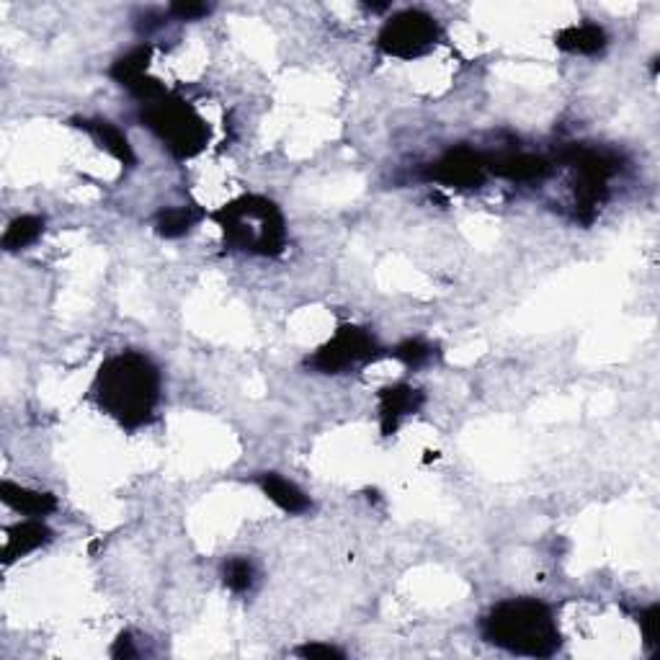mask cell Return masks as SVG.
<instances>
[{
  "label": "cell",
  "instance_id": "6da1fadb",
  "mask_svg": "<svg viewBox=\"0 0 660 660\" xmlns=\"http://www.w3.org/2000/svg\"><path fill=\"white\" fill-rule=\"evenodd\" d=\"M91 392L109 418L135 431L153 421L161 403V369L140 351H122L101 364Z\"/></svg>",
  "mask_w": 660,
  "mask_h": 660
},
{
  "label": "cell",
  "instance_id": "7a4b0ae2",
  "mask_svg": "<svg viewBox=\"0 0 660 660\" xmlns=\"http://www.w3.org/2000/svg\"><path fill=\"white\" fill-rule=\"evenodd\" d=\"M480 635L495 648L526 658H553L562 645L555 611L540 598H508L480 622Z\"/></svg>",
  "mask_w": 660,
  "mask_h": 660
},
{
  "label": "cell",
  "instance_id": "3957f363",
  "mask_svg": "<svg viewBox=\"0 0 660 660\" xmlns=\"http://www.w3.org/2000/svg\"><path fill=\"white\" fill-rule=\"evenodd\" d=\"M212 219L223 227L225 245L251 256L277 258L287 248V219L268 196L245 194L219 206Z\"/></svg>",
  "mask_w": 660,
  "mask_h": 660
},
{
  "label": "cell",
  "instance_id": "277c9868",
  "mask_svg": "<svg viewBox=\"0 0 660 660\" xmlns=\"http://www.w3.org/2000/svg\"><path fill=\"white\" fill-rule=\"evenodd\" d=\"M140 122L163 142V148L176 161H191L210 142V124L181 96L165 93L157 101L144 103Z\"/></svg>",
  "mask_w": 660,
  "mask_h": 660
},
{
  "label": "cell",
  "instance_id": "5b68a950",
  "mask_svg": "<svg viewBox=\"0 0 660 660\" xmlns=\"http://www.w3.org/2000/svg\"><path fill=\"white\" fill-rule=\"evenodd\" d=\"M439 39H442V26L431 13L421 9H405L384 21L380 34H377V47L388 58L416 60L431 52Z\"/></svg>",
  "mask_w": 660,
  "mask_h": 660
},
{
  "label": "cell",
  "instance_id": "8992f818",
  "mask_svg": "<svg viewBox=\"0 0 660 660\" xmlns=\"http://www.w3.org/2000/svg\"><path fill=\"white\" fill-rule=\"evenodd\" d=\"M382 356L380 343L367 328L341 326L333 339L322 343L307 359V367L318 375H346V371L377 361Z\"/></svg>",
  "mask_w": 660,
  "mask_h": 660
},
{
  "label": "cell",
  "instance_id": "52a82bcc",
  "mask_svg": "<svg viewBox=\"0 0 660 660\" xmlns=\"http://www.w3.org/2000/svg\"><path fill=\"white\" fill-rule=\"evenodd\" d=\"M487 176H491L487 155L480 153V150L465 148V144L446 150L439 161H433L426 168V178L444 186H454V189H478V186L485 183Z\"/></svg>",
  "mask_w": 660,
  "mask_h": 660
},
{
  "label": "cell",
  "instance_id": "ba28073f",
  "mask_svg": "<svg viewBox=\"0 0 660 660\" xmlns=\"http://www.w3.org/2000/svg\"><path fill=\"white\" fill-rule=\"evenodd\" d=\"M426 395L423 390L412 388L408 382L388 384L377 392V405H380V429L382 436H392L408 416H416L423 408Z\"/></svg>",
  "mask_w": 660,
  "mask_h": 660
},
{
  "label": "cell",
  "instance_id": "9c48e42d",
  "mask_svg": "<svg viewBox=\"0 0 660 660\" xmlns=\"http://www.w3.org/2000/svg\"><path fill=\"white\" fill-rule=\"evenodd\" d=\"M487 170H491L493 176L506 178V181L532 183L553 174V163H549L547 157L532 153H504L487 155Z\"/></svg>",
  "mask_w": 660,
  "mask_h": 660
},
{
  "label": "cell",
  "instance_id": "30bf717a",
  "mask_svg": "<svg viewBox=\"0 0 660 660\" xmlns=\"http://www.w3.org/2000/svg\"><path fill=\"white\" fill-rule=\"evenodd\" d=\"M555 47L566 54H575V58H594L609 47V34L601 24L581 21V24H570L557 31Z\"/></svg>",
  "mask_w": 660,
  "mask_h": 660
},
{
  "label": "cell",
  "instance_id": "8fae6325",
  "mask_svg": "<svg viewBox=\"0 0 660 660\" xmlns=\"http://www.w3.org/2000/svg\"><path fill=\"white\" fill-rule=\"evenodd\" d=\"M50 542H52V529L41 519L18 521V524H13L9 532H5L3 562L5 566H11V562L21 560V557L37 553L39 547L50 545Z\"/></svg>",
  "mask_w": 660,
  "mask_h": 660
},
{
  "label": "cell",
  "instance_id": "7c38bea8",
  "mask_svg": "<svg viewBox=\"0 0 660 660\" xmlns=\"http://www.w3.org/2000/svg\"><path fill=\"white\" fill-rule=\"evenodd\" d=\"M258 487H261V493H264L274 506L281 508V511L289 513V516H302V513H307L309 508H313V500H309V495L302 491L297 483L281 478L279 472L258 474Z\"/></svg>",
  "mask_w": 660,
  "mask_h": 660
},
{
  "label": "cell",
  "instance_id": "4fadbf2b",
  "mask_svg": "<svg viewBox=\"0 0 660 660\" xmlns=\"http://www.w3.org/2000/svg\"><path fill=\"white\" fill-rule=\"evenodd\" d=\"M0 500L5 506L13 508V511L21 516H29V519H45L58 511V498L52 493L45 491H31V487H21L11 480H3L0 483Z\"/></svg>",
  "mask_w": 660,
  "mask_h": 660
},
{
  "label": "cell",
  "instance_id": "5bb4252c",
  "mask_svg": "<svg viewBox=\"0 0 660 660\" xmlns=\"http://www.w3.org/2000/svg\"><path fill=\"white\" fill-rule=\"evenodd\" d=\"M75 127L86 129V132L91 135L96 142H99L101 150H106L114 161L127 165V168L137 163L132 144H129L127 135H124L116 124L106 122V119H75Z\"/></svg>",
  "mask_w": 660,
  "mask_h": 660
},
{
  "label": "cell",
  "instance_id": "9a60e30c",
  "mask_svg": "<svg viewBox=\"0 0 660 660\" xmlns=\"http://www.w3.org/2000/svg\"><path fill=\"white\" fill-rule=\"evenodd\" d=\"M150 60H153V45H137L114 62L109 75H112V78L119 82L122 88H127L129 91L137 80H142L144 75H148Z\"/></svg>",
  "mask_w": 660,
  "mask_h": 660
},
{
  "label": "cell",
  "instance_id": "2e32d148",
  "mask_svg": "<svg viewBox=\"0 0 660 660\" xmlns=\"http://www.w3.org/2000/svg\"><path fill=\"white\" fill-rule=\"evenodd\" d=\"M41 236H45V217L21 215L5 227L3 238H0V245H3V251L18 253L37 243Z\"/></svg>",
  "mask_w": 660,
  "mask_h": 660
},
{
  "label": "cell",
  "instance_id": "e0dca14e",
  "mask_svg": "<svg viewBox=\"0 0 660 660\" xmlns=\"http://www.w3.org/2000/svg\"><path fill=\"white\" fill-rule=\"evenodd\" d=\"M199 219H202V212L194 210V206H170V210H163L155 217V232L163 240H178L189 236Z\"/></svg>",
  "mask_w": 660,
  "mask_h": 660
},
{
  "label": "cell",
  "instance_id": "ac0fdd59",
  "mask_svg": "<svg viewBox=\"0 0 660 660\" xmlns=\"http://www.w3.org/2000/svg\"><path fill=\"white\" fill-rule=\"evenodd\" d=\"M223 583L232 594H248L256 583V568L248 557H230L223 566Z\"/></svg>",
  "mask_w": 660,
  "mask_h": 660
},
{
  "label": "cell",
  "instance_id": "d6986e66",
  "mask_svg": "<svg viewBox=\"0 0 660 660\" xmlns=\"http://www.w3.org/2000/svg\"><path fill=\"white\" fill-rule=\"evenodd\" d=\"M390 356H392V359L403 361L405 367L418 369V367H423V364H429L433 356H436V346H433V343H429V341H423V339H405L403 343H397V346L390 351Z\"/></svg>",
  "mask_w": 660,
  "mask_h": 660
},
{
  "label": "cell",
  "instance_id": "ffe728a7",
  "mask_svg": "<svg viewBox=\"0 0 660 660\" xmlns=\"http://www.w3.org/2000/svg\"><path fill=\"white\" fill-rule=\"evenodd\" d=\"M639 630H643L645 648L656 650L658 648V627H660V607L658 604H650L648 609L639 611Z\"/></svg>",
  "mask_w": 660,
  "mask_h": 660
},
{
  "label": "cell",
  "instance_id": "44dd1931",
  "mask_svg": "<svg viewBox=\"0 0 660 660\" xmlns=\"http://www.w3.org/2000/svg\"><path fill=\"white\" fill-rule=\"evenodd\" d=\"M297 656L309 660H343L346 658V652L330 643H307L297 650Z\"/></svg>",
  "mask_w": 660,
  "mask_h": 660
},
{
  "label": "cell",
  "instance_id": "7402d4cb",
  "mask_svg": "<svg viewBox=\"0 0 660 660\" xmlns=\"http://www.w3.org/2000/svg\"><path fill=\"white\" fill-rule=\"evenodd\" d=\"M170 16H176L178 21H199L204 16H210L212 5L206 3H174L168 9Z\"/></svg>",
  "mask_w": 660,
  "mask_h": 660
},
{
  "label": "cell",
  "instance_id": "603a6c76",
  "mask_svg": "<svg viewBox=\"0 0 660 660\" xmlns=\"http://www.w3.org/2000/svg\"><path fill=\"white\" fill-rule=\"evenodd\" d=\"M112 658H137V648H135V639L129 632H122L119 637L114 639L112 645Z\"/></svg>",
  "mask_w": 660,
  "mask_h": 660
}]
</instances>
